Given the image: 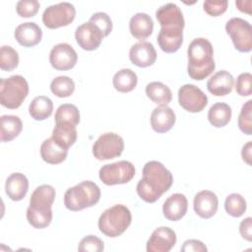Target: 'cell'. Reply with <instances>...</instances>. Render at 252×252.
Listing matches in <instances>:
<instances>
[{
	"label": "cell",
	"instance_id": "obj_1",
	"mask_svg": "<svg viewBox=\"0 0 252 252\" xmlns=\"http://www.w3.org/2000/svg\"><path fill=\"white\" fill-rule=\"evenodd\" d=\"M173 182L171 172L159 161L150 160L143 167V177L136 190L139 197L147 203H155L168 191Z\"/></svg>",
	"mask_w": 252,
	"mask_h": 252
},
{
	"label": "cell",
	"instance_id": "obj_2",
	"mask_svg": "<svg viewBox=\"0 0 252 252\" xmlns=\"http://www.w3.org/2000/svg\"><path fill=\"white\" fill-rule=\"evenodd\" d=\"M187 72L191 79L202 81L215 70L214 48L207 38H194L187 48Z\"/></svg>",
	"mask_w": 252,
	"mask_h": 252
},
{
	"label": "cell",
	"instance_id": "obj_3",
	"mask_svg": "<svg viewBox=\"0 0 252 252\" xmlns=\"http://www.w3.org/2000/svg\"><path fill=\"white\" fill-rule=\"evenodd\" d=\"M100 194V189L94 182L85 180L67 189L64 194V205L70 211H81L97 204Z\"/></svg>",
	"mask_w": 252,
	"mask_h": 252
},
{
	"label": "cell",
	"instance_id": "obj_4",
	"mask_svg": "<svg viewBox=\"0 0 252 252\" xmlns=\"http://www.w3.org/2000/svg\"><path fill=\"white\" fill-rule=\"evenodd\" d=\"M132 221L130 210L121 204L106 209L98 219L100 232L108 237H117L124 233Z\"/></svg>",
	"mask_w": 252,
	"mask_h": 252
},
{
	"label": "cell",
	"instance_id": "obj_5",
	"mask_svg": "<svg viewBox=\"0 0 252 252\" xmlns=\"http://www.w3.org/2000/svg\"><path fill=\"white\" fill-rule=\"evenodd\" d=\"M29 94V84L21 75H14L0 81V103L6 108L20 107Z\"/></svg>",
	"mask_w": 252,
	"mask_h": 252
},
{
	"label": "cell",
	"instance_id": "obj_6",
	"mask_svg": "<svg viewBox=\"0 0 252 252\" xmlns=\"http://www.w3.org/2000/svg\"><path fill=\"white\" fill-rule=\"evenodd\" d=\"M135 175V167L128 160H119L110 164H104L98 171L99 179L105 185L125 184Z\"/></svg>",
	"mask_w": 252,
	"mask_h": 252
},
{
	"label": "cell",
	"instance_id": "obj_7",
	"mask_svg": "<svg viewBox=\"0 0 252 252\" xmlns=\"http://www.w3.org/2000/svg\"><path fill=\"white\" fill-rule=\"evenodd\" d=\"M225 32L229 34L235 49L249 52L252 49V28L249 22L241 18H231L225 24Z\"/></svg>",
	"mask_w": 252,
	"mask_h": 252
},
{
	"label": "cell",
	"instance_id": "obj_8",
	"mask_svg": "<svg viewBox=\"0 0 252 252\" xmlns=\"http://www.w3.org/2000/svg\"><path fill=\"white\" fill-rule=\"evenodd\" d=\"M124 141L121 136L113 132L100 135L93 145V155L98 160H106L121 156Z\"/></svg>",
	"mask_w": 252,
	"mask_h": 252
},
{
	"label": "cell",
	"instance_id": "obj_9",
	"mask_svg": "<svg viewBox=\"0 0 252 252\" xmlns=\"http://www.w3.org/2000/svg\"><path fill=\"white\" fill-rule=\"evenodd\" d=\"M76 16V9L69 2H61L47 7L42 14V22L48 29H58L71 24Z\"/></svg>",
	"mask_w": 252,
	"mask_h": 252
},
{
	"label": "cell",
	"instance_id": "obj_10",
	"mask_svg": "<svg viewBox=\"0 0 252 252\" xmlns=\"http://www.w3.org/2000/svg\"><path fill=\"white\" fill-rule=\"evenodd\" d=\"M178 102L188 112L202 111L208 104V97L204 92L192 84H185L178 90Z\"/></svg>",
	"mask_w": 252,
	"mask_h": 252
},
{
	"label": "cell",
	"instance_id": "obj_11",
	"mask_svg": "<svg viewBox=\"0 0 252 252\" xmlns=\"http://www.w3.org/2000/svg\"><path fill=\"white\" fill-rule=\"evenodd\" d=\"M78 61V55L75 49L68 43L62 42L54 45L49 53V62L51 66L58 71H67L72 69Z\"/></svg>",
	"mask_w": 252,
	"mask_h": 252
},
{
	"label": "cell",
	"instance_id": "obj_12",
	"mask_svg": "<svg viewBox=\"0 0 252 252\" xmlns=\"http://www.w3.org/2000/svg\"><path fill=\"white\" fill-rule=\"evenodd\" d=\"M104 36L100 30L91 22L80 25L75 32V38L79 46L88 51L95 50L101 43Z\"/></svg>",
	"mask_w": 252,
	"mask_h": 252
},
{
	"label": "cell",
	"instance_id": "obj_13",
	"mask_svg": "<svg viewBox=\"0 0 252 252\" xmlns=\"http://www.w3.org/2000/svg\"><path fill=\"white\" fill-rule=\"evenodd\" d=\"M176 243V233L168 226L156 228L147 241L148 252H168Z\"/></svg>",
	"mask_w": 252,
	"mask_h": 252
},
{
	"label": "cell",
	"instance_id": "obj_14",
	"mask_svg": "<svg viewBox=\"0 0 252 252\" xmlns=\"http://www.w3.org/2000/svg\"><path fill=\"white\" fill-rule=\"evenodd\" d=\"M55 195V189L51 185H40L32 192L28 209L38 213H52L51 207L53 205Z\"/></svg>",
	"mask_w": 252,
	"mask_h": 252
},
{
	"label": "cell",
	"instance_id": "obj_15",
	"mask_svg": "<svg viewBox=\"0 0 252 252\" xmlns=\"http://www.w3.org/2000/svg\"><path fill=\"white\" fill-rule=\"evenodd\" d=\"M129 58L134 65L145 68L152 66L156 62L157 51L151 42L140 41L131 46Z\"/></svg>",
	"mask_w": 252,
	"mask_h": 252
},
{
	"label": "cell",
	"instance_id": "obj_16",
	"mask_svg": "<svg viewBox=\"0 0 252 252\" xmlns=\"http://www.w3.org/2000/svg\"><path fill=\"white\" fill-rule=\"evenodd\" d=\"M219 200L217 195L210 190L198 192L193 201L195 213L202 219L212 218L218 211Z\"/></svg>",
	"mask_w": 252,
	"mask_h": 252
},
{
	"label": "cell",
	"instance_id": "obj_17",
	"mask_svg": "<svg viewBox=\"0 0 252 252\" xmlns=\"http://www.w3.org/2000/svg\"><path fill=\"white\" fill-rule=\"evenodd\" d=\"M156 18L161 28L183 29L185 21L180 8L174 3H167L160 6L156 12Z\"/></svg>",
	"mask_w": 252,
	"mask_h": 252
},
{
	"label": "cell",
	"instance_id": "obj_18",
	"mask_svg": "<svg viewBox=\"0 0 252 252\" xmlns=\"http://www.w3.org/2000/svg\"><path fill=\"white\" fill-rule=\"evenodd\" d=\"M188 201L181 193L170 195L163 203L162 213L166 220L177 221L181 220L187 213Z\"/></svg>",
	"mask_w": 252,
	"mask_h": 252
},
{
	"label": "cell",
	"instance_id": "obj_19",
	"mask_svg": "<svg viewBox=\"0 0 252 252\" xmlns=\"http://www.w3.org/2000/svg\"><path fill=\"white\" fill-rule=\"evenodd\" d=\"M14 36L22 46L32 47L40 42L42 38V31L35 23L27 22L16 28Z\"/></svg>",
	"mask_w": 252,
	"mask_h": 252
},
{
	"label": "cell",
	"instance_id": "obj_20",
	"mask_svg": "<svg viewBox=\"0 0 252 252\" xmlns=\"http://www.w3.org/2000/svg\"><path fill=\"white\" fill-rule=\"evenodd\" d=\"M176 117L174 111L167 105H158L152 111L151 126L157 133H165L169 131L174 123Z\"/></svg>",
	"mask_w": 252,
	"mask_h": 252
},
{
	"label": "cell",
	"instance_id": "obj_21",
	"mask_svg": "<svg viewBox=\"0 0 252 252\" xmlns=\"http://www.w3.org/2000/svg\"><path fill=\"white\" fill-rule=\"evenodd\" d=\"M157 40L162 51L174 53L181 47L183 42V29L160 28Z\"/></svg>",
	"mask_w": 252,
	"mask_h": 252
},
{
	"label": "cell",
	"instance_id": "obj_22",
	"mask_svg": "<svg viewBox=\"0 0 252 252\" xmlns=\"http://www.w3.org/2000/svg\"><path fill=\"white\" fill-rule=\"evenodd\" d=\"M233 83L232 75L225 70H220L208 80L207 89L216 96H223L232 91Z\"/></svg>",
	"mask_w": 252,
	"mask_h": 252
},
{
	"label": "cell",
	"instance_id": "obj_23",
	"mask_svg": "<svg viewBox=\"0 0 252 252\" xmlns=\"http://www.w3.org/2000/svg\"><path fill=\"white\" fill-rule=\"evenodd\" d=\"M29 190V180L27 176L20 172L12 173L5 183V192L13 201H21L25 198Z\"/></svg>",
	"mask_w": 252,
	"mask_h": 252
},
{
	"label": "cell",
	"instance_id": "obj_24",
	"mask_svg": "<svg viewBox=\"0 0 252 252\" xmlns=\"http://www.w3.org/2000/svg\"><path fill=\"white\" fill-rule=\"evenodd\" d=\"M76 125L69 122H55L51 138L60 147L68 150L77 140Z\"/></svg>",
	"mask_w": 252,
	"mask_h": 252
},
{
	"label": "cell",
	"instance_id": "obj_25",
	"mask_svg": "<svg viewBox=\"0 0 252 252\" xmlns=\"http://www.w3.org/2000/svg\"><path fill=\"white\" fill-rule=\"evenodd\" d=\"M129 30L135 38L140 40L146 39L153 32V19L147 13H137L130 19Z\"/></svg>",
	"mask_w": 252,
	"mask_h": 252
},
{
	"label": "cell",
	"instance_id": "obj_26",
	"mask_svg": "<svg viewBox=\"0 0 252 252\" xmlns=\"http://www.w3.org/2000/svg\"><path fill=\"white\" fill-rule=\"evenodd\" d=\"M68 150L56 144L52 138L44 140L40 146L41 158L50 164H58L64 161L67 158Z\"/></svg>",
	"mask_w": 252,
	"mask_h": 252
},
{
	"label": "cell",
	"instance_id": "obj_27",
	"mask_svg": "<svg viewBox=\"0 0 252 252\" xmlns=\"http://www.w3.org/2000/svg\"><path fill=\"white\" fill-rule=\"evenodd\" d=\"M1 142H10L14 140L23 130V123L20 117L16 115H2L0 117Z\"/></svg>",
	"mask_w": 252,
	"mask_h": 252
},
{
	"label": "cell",
	"instance_id": "obj_28",
	"mask_svg": "<svg viewBox=\"0 0 252 252\" xmlns=\"http://www.w3.org/2000/svg\"><path fill=\"white\" fill-rule=\"evenodd\" d=\"M52 110L53 102L45 95L34 97L29 106L30 115L36 121H42L48 118L52 114Z\"/></svg>",
	"mask_w": 252,
	"mask_h": 252
},
{
	"label": "cell",
	"instance_id": "obj_29",
	"mask_svg": "<svg viewBox=\"0 0 252 252\" xmlns=\"http://www.w3.org/2000/svg\"><path fill=\"white\" fill-rule=\"evenodd\" d=\"M231 108L225 102H216L208 111L209 122L216 128L224 127L231 118Z\"/></svg>",
	"mask_w": 252,
	"mask_h": 252
},
{
	"label": "cell",
	"instance_id": "obj_30",
	"mask_svg": "<svg viewBox=\"0 0 252 252\" xmlns=\"http://www.w3.org/2000/svg\"><path fill=\"white\" fill-rule=\"evenodd\" d=\"M147 96L158 105H167L172 98L170 89L161 82H151L146 86Z\"/></svg>",
	"mask_w": 252,
	"mask_h": 252
},
{
	"label": "cell",
	"instance_id": "obj_31",
	"mask_svg": "<svg viewBox=\"0 0 252 252\" xmlns=\"http://www.w3.org/2000/svg\"><path fill=\"white\" fill-rule=\"evenodd\" d=\"M138 83V77L134 71L123 68L116 72L112 79L113 87L120 93H129L133 91Z\"/></svg>",
	"mask_w": 252,
	"mask_h": 252
},
{
	"label": "cell",
	"instance_id": "obj_32",
	"mask_svg": "<svg viewBox=\"0 0 252 252\" xmlns=\"http://www.w3.org/2000/svg\"><path fill=\"white\" fill-rule=\"evenodd\" d=\"M50 91L58 97H68L75 91V83L68 76H58L51 81Z\"/></svg>",
	"mask_w": 252,
	"mask_h": 252
},
{
	"label": "cell",
	"instance_id": "obj_33",
	"mask_svg": "<svg viewBox=\"0 0 252 252\" xmlns=\"http://www.w3.org/2000/svg\"><path fill=\"white\" fill-rule=\"evenodd\" d=\"M246 201L244 197H242L238 193H231L229 194L224 201V209L225 212L233 217L239 218L241 217L246 211Z\"/></svg>",
	"mask_w": 252,
	"mask_h": 252
},
{
	"label": "cell",
	"instance_id": "obj_34",
	"mask_svg": "<svg viewBox=\"0 0 252 252\" xmlns=\"http://www.w3.org/2000/svg\"><path fill=\"white\" fill-rule=\"evenodd\" d=\"M54 119L55 122H69L77 126L80 122V112L76 105L64 103L57 108Z\"/></svg>",
	"mask_w": 252,
	"mask_h": 252
},
{
	"label": "cell",
	"instance_id": "obj_35",
	"mask_svg": "<svg viewBox=\"0 0 252 252\" xmlns=\"http://www.w3.org/2000/svg\"><path fill=\"white\" fill-rule=\"evenodd\" d=\"M19 54L10 45H3L0 49V68L3 71H12L18 67Z\"/></svg>",
	"mask_w": 252,
	"mask_h": 252
},
{
	"label": "cell",
	"instance_id": "obj_36",
	"mask_svg": "<svg viewBox=\"0 0 252 252\" xmlns=\"http://www.w3.org/2000/svg\"><path fill=\"white\" fill-rule=\"evenodd\" d=\"M252 100L246 101L240 110L238 116V127L240 131L246 135L252 134Z\"/></svg>",
	"mask_w": 252,
	"mask_h": 252
},
{
	"label": "cell",
	"instance_id": "obj_37",
	"mask_svg": "<svg viewBox=\"0 0 252 252\" xmlns=\"http://www.w3.org/2000/svg\"><path fill=\"white\" fill-rule=\"evenodd\" d=\"M27 220L34 228H45L52 220V213H37L27 209Z\"/></svg>",
	"mask_w": 252,
	"mask_h": 252
},
{
	"label": "cell",
	"instance_id": "obj_38",
	"mask_svg": "<svg viewBox=\"0 0 252 252\" xmlns=\"http://www.w3.org/2000/svg\"><path fill=\"white\" fill-rule=\"evenodd\" d=\"M103 249V241L95 235H87L83 237L78 246V251L80 252H100Z\"/></svg>",
	"mask_w": 252,
	"mask_h": 252
},
{
	"label": "cell",
	"instance_id": "obj_39",
	"mask_svg": "<svg viewBox=\"0 0 252 252\" xmlns=\"http://www.w3.org/2000/svg\"><path fill=\"white\" fill-rule=\"evenodd\" d=\"M95 25L101 32L103 36H107L112 31V21L110 17L104 12H96L91 18L90 21Z\"/></svg>",
	"mask_w": 252,
	"mask_h": 252
},
{
	"label": "cell",
	"instance_id": "obj_40",
	"mask_svg": "<svg viewBox=\"0 0 252 252\" xmlns=\"http://www.w3.org/2000/svg\"><path fill=\"white\" fill-rule=\"evenodd\" d=\"M39 2L36 0H20L16 4V11L20 17H33L39 9Z\"/></svg>",
	"mask_w": 252,
	"mask_h": 252
},
{
	"label": "cell",
	"instance_id": "obj_41",
	"mask_svg": "<svg viewBox=\"0 0 252 252\" xmlns=\"http://www.w3.org/2000/svg\"><path fill=\"white\" fill-rule=\"evenodd\" d=\"M235 91L241 96H249L252 94V75L249 72L241 73L235 82Z\"/></svg>",
	"mask_w": 252,
	"mask_h": 252
},
{
	"label": "cell",
	"instance_id": "obj_42",
	"mask_svg": "<svg viewBox=\"0 0 252 252\" xmlns=\"http://www.w3.org/2000/svg\"><path fill=\"white\" fill-rule=\"evenodd\" d=\"M228 6V2L224 1H215V0H206L203 3L205 12L213 17H218L223 14Z\"/></svg>",
	"mask_w": 252,
	"mask_h": 252
},
{
	"label": "cell",
	"instance_id": "obj_43",
	"mask_svg": "<svg viewBox=\"0 0 252 252\" xmlns=\"http://www.w3.org/2000/svg\"><path fill=\"white\" fill-rule=\"evenodd\" d=\"M180 250L182 252H207L208 248L200 240L188 239V240L184 241Z\"/></svg>",
	"mask_w": 252,
	"mask_h": 252
},
{
	"label": "cell",
	"instance_id": "obj_44",
	"mask_svg": "<svg viewBox=\"0 0 252 252\" xmlns=\"http://www.w3.org/2000/svg\"><path fill=\"white\" fill-rule=\"evenodd\" d=\"M239 232L242 238L247 241L252 240V219L250 217L244 219L239 224Z\"/></svg>",
	"mask_w": 252,
	"mask_h": 252
},
{
	"label": "cell",
	"instance_id": "obj_45",
	"mask_svg": "<svg viewBox=\"0 0 252 252\" xmlns=\"http://www.w3.org/2000/svg\"><path fill=\"white\" fill-rule=\"evenodd\" d=\"M251 151H252V143L251 141L247 142L243 148H242V151H241V157H242V159L248 164V165H251Z\"/></svg>",
	"mask_w": 252,
	"mask_h": 252
},
{
	"label": "cell",
	"instance_id": "obj_46",
	"mask_svg": "<svg viewBox=\"0 0 252 252\" xmlns=\"http://www.w3.org/2000/svg\"><path fill=\"white\" fill-rule=\"evenodd\" d=\"M236 7L238 8L239 11L247 13V14H251V1L250 0H246V1H236L235 2Z\"/></svg>",
	"mask_w": 252,
	"mask_h": 252
}]
</instances>
